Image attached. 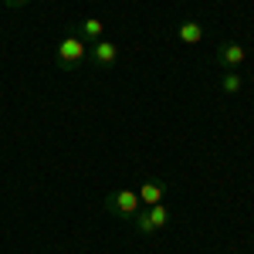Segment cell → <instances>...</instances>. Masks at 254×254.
I'll use <instances>...</instances> for the list:
<instances>
[{
  "mask_svg": "<svg viewBox=\"0 0 254 254\" xmlns=\"http://www.w3.org/2000/svg\"><path fill=\"white\" fill-rule=\"evenodd\" d=\"M176 38L193 48V44H200V41L207 38V31H203V24H200V20H183V24L176 27Z\"/></svg>",
  "mask_w": 254,
  "mask_h": 254,
  "instance_id": "obj_7",
  "label": "cell"
},
{
  "mask_svg": "<svg viewBox=\"0 0 254 254\" xmlns=\"http://www.w3.org/2000/svg\"><path fill=\"white\" fill-rule=\"evenodd\" d=\"M146 214H149V220H153L156 234L170 224V207H166V203H153V207H146Z\"/></svg>",
  "mask_w": 254,
  "mask_h": 254,
  "instance_id": "obj_9",
  "label": "cell"
},
{
  "mask_svg": "<svg viewBox=\"0 0 254 254\" xmlns=\"http://www.w3.org/2000/svg\"><path fill=\"white\" fill-rule=\"evenodd\" d=\"M132 220H136V227H139V234H142V237H153V234H156V227H153V220H149V214H146V207H142Z\"/></svg>",
  "mask_w": 254,
  "mask_h": 254,
  "instance_id": "obj_10",
  "label": "cell"
},
{
  "mask_svg": "<svg viewBox=\"0 0 254 254\" xmlns=\"http://www.w3.org/2000/svg\"><path fill=\"white\" fill-rule=\"evenodd\" d=\"M3 7H10V10H17V7H24V3H31V0H0Z\"/></svg>",
  "mask_w": 254,
  "mask_h": 254,
  "instance_id": "obj_11",
  "label": "cell"
},
{
  "mask_svg": "<svg viewBox=\"0 0 254 254\" xmlns=\"http://www.w3.org/2000/svg\"><path fill=\"white\" fill-rule=\"evenodd\" d=\"M75 31H78V38L85 41V44H95V41L105 38V24H102L98 17H85L78 27H75Z\"/></svg>",
  "mask_w": 254,
  "mask_h": 254,
  "instance_id": "obj_6",
  "label": "cell"
},
{
  "mask_svg": "<svg viewBox=\"0 0 254 254\" xmlns=\"http://www.w3.org/2000/svg\"><path fill=\"white\" fill-rule=\"evenodd\" d=\"M166 190H170V187H166L163 180L149 176V180H142V187H139L136 193H139V203H142V207H153V203H163Z\"/></svg>",
  "mask_w": 254,
  "mask_h": 254,
  "instance_id": "obj_5",
  "label": "cell"
},
{
  "mask_svg": "<svg viewBox=\"0 0 254 254\" xmlns=\"http://www.w3.org/2000/svg\"><path fill=\"white\" fill-rule=\"evenodd\" d=\"M217 61H220L227 71H237V68L248 61V48L237 44V41H220V44H217Z\"/></svg>",
  "mask_w": 254,
  "mask_h": 254,
  "instance_id": "obj_3",
  "label": "cell"
},
{
  "mask_svg": "<svg viewBox=\"0 0 254 254\" xmlns=\"http://www.w3.org/2000/svg\"><path fill=\"white\" fill-rule=\"evenodd\" d=\"M88 61L95 64V68H112L119 61V44L116 41H95V44H88Z\"/></svg>",
  "mask_w": 254,
  "mask_h": 254,
  "instance_id": "obj_4",
  "label": "cell"
},
{
  "mask_svg": "<svg viewBox=\"0 0 254 254\" xmlns=\"http://www.w3.org/2000/svg\"><path fill=\"white\" fill-rule=\"evenodd\" d=\"M85 58H88V44L78 38V31H68L58 41V64L64 71H78Z\"/></svg>",
  "mask_w": 254,
  "mask_h": 254,
  "instance_id": "obj_1",
  "label": "cell"
},
{
  "mask_svg": "<svg viewBox=\"0 0 254 254\" xmlns=\"http://www.w3.org/2000/svg\"><path fill=\"white\" fill-rule=\"evenodd\" d=\"M105 210L119 220H132V217L142 210V203H139V193L136 190H129V187H119L112 193L105 196Z\"/></svg>",
  "mask_w": 254,
  "mask_h": 254,
  "instance_id": "obj_2",
  "label": "cell"
},
{
  "mask_svg": "<svg viewBox=\"0 0 254 254\" xmlns=\"http://www.w3.org/2000/svg\"><path fill=\"white\" fill-rule=\"evenodd\" d=\"M220 88H224L227 95H241V92H244V75H237V71H224V75H220Z\"/></svg>",
  "mask_w": 254,
  "mask_h": 254,
  "instance_id": "obj_8",
  "label": "cell"
}]
</instances>
